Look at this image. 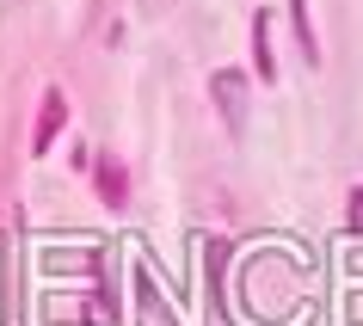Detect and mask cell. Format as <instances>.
I'll return each mask as SVG.
<instances>
[{
	"instance_id": "1",
	"label": "cell",
	"mask_w": 363,
	"mask_h": 326,
	"mask_svg": "<svg viewBox=\"0 0 363 326\" xmlns=\"http://www.w3.org/2000/svg\"><path fill=\"white\" fill-rule=\"evenodd\" d=\"M62 117H68V105H62V93H50V99H43V123H38V154L50 148V142H56Z\"/></svg>"
},
{
	"instance_id": "2",
	"label": "cell",
	"mask_w": 363,
	"mask_h": 326,
	"mask_svg": "<svg viewBox=\"0 0 363 326\" xmlns=\"http://www.w3.org/2000/svg\"><path fill=\"white\" fill-rule=\"evenodd\" d=\"M289 6H296V38H302L308 62H314V56H320V50H314V25H308V0H289Z\"/></svg>"
},
{
	"instance_id": "3",
	"label": "cell",
	"mask_w": 363,
	"mask_h": 326,
	"mask_svg": "<svg viewBox=\"0 0 363 326\" xmlns=\"http://www.w3.org/2000/svg\"><path fill=\"white\" fill-rule=\"evenodd\" d=\"M252 56H259V74L271 80V38H265V19L252 25Z\"/></svg>"
},
{
	"instance_id": "4",
	"label": "cell",
	"mask_w": 363,
	"mask_h": 326,
	"mask_svg": "<svg viewBox=\"0 0 363 326\" xmlns=\"http://www.w3.org/2000/svg\"><path fill=\"white\" fill-rule=\"evenodd\" d=\"M99 191H105V197H111V203H117V197H123V179H117L111 167H105V173H99Z\"/></svg>"
}]
</instances>
